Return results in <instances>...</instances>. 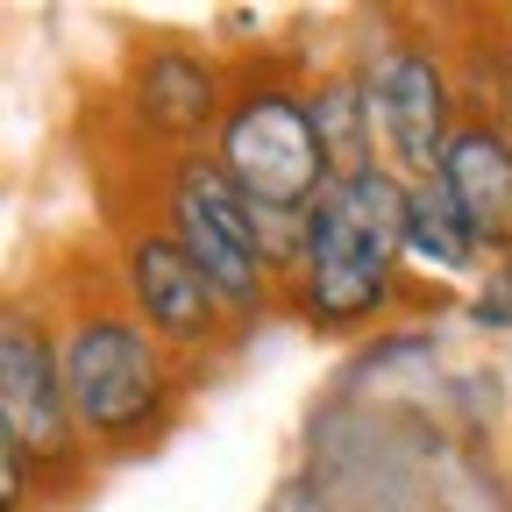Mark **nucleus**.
Listing matches in <instances>:
<instances>
[{"label": "nucleus", "instance_id": "dca6fc26", "mask_svg": "<svg viewBox=\"0 0 512 512\" xmlns=\"http://www.w3.org/2000/svg\"><path fill=\"white\" fill-rule=\"evenodd\" d=\"M505 22H512V15H505ZM505 36H512V29H505Z\"/></svg>", "mask_w": 512, "mask_h": 512}, {"label": "nucleus", "instance_id": "2eb2a0df", "mask_svg": "<svg viewBox=\"0 0 512 512\" xmlns=\"http://www.w3.org/2000/svg\"><path fill=\"white\" fill-rule=\"evenodd\" d=\"M470 320H477V328H491V335L512 328V256L484 271V285H477V299H470Z\"/></svg>", "mask_w": 512, "mask_h": 512}, {"label": "nucleus", "instance_id": "9b49d317", "mask_svg": "<svg viewBox=\"0 0 512 512\" xmlns=\"http://www.w3.org/2000/svg\"><path fill=\"white\" fill-rule=\"evenodd\" d=\"M406 271H434V278H470L484 264V242L470 235V221L456 214V200L441 192V178H413L406 185Z\"/></svg>", "mask_w": 512, "mask_h": 512}, {"label": "nucleus", "instance_id": "1a4fd4ad", "mask_svg": "<svg viewBox=\"0 0 512 512\" xmlns=\"http://www.w3.org/2000/svg\"><path fill=\"white\" fill-rule=\"evenodd\" d=\"M441 192L456 200L484 256H512V121L498 114H463V128L441 150Z\"/></svg>", "mask_w": 512, "mask_h": 512}, {"label": "nucleus", "instance_id": "39448f33", "mask_svg": "<svg viewBox=\"0 0 512 512\" xmlns=\"http://www.w3.org/2000/svg\"><path fill=\"white\" fill-rule=\"evenodd\" d=\"M363 86H370L384 164H392L399 178H434L448 136H456L463 114H470L463 79H456V57H441L434 36L377 29V43L363 57Z\"/></svg>", "mask_w": 512, "mask_h": 512}, {"label": "nucleus", "instance_id": "f257e3e1", "mask_svg": "<svg viewBox=\"0 0 512 512\" xmlns=\"http://www.w3.org/2000/svg\"><path fill=\"white\" fill-rule=\"evenodd\" d=\"M406 185L392 164L335 178L313 200V214L292 228L278 306H292L313 335H363L406 292Z\"/></svg>", "mask_w": 512, "mask_h": 512}, {"label": "nucleus", "instance_id": "ddd939ff", "mask_svg": "<svg viewBox=\"0 0 512 512\" xmlns=\"http://www.w3.org/2000/svg\"><path fill=\"white\" fill-rule=\"evenodd\" d=\"M434 356H441V335H434V328H384L370 349H356V363H349V377H342V399L370 392V384L399 377V370H434Z\"/></svg>", "mask_w": 512, "mask_h": 512}, {"label": "nucleus", "instance_id": "0eeeda50", "mask_svg": "<svg viewBox=\"0 0 512 512\" xmlns=\"http://www.w3.org/2000/svg\"><path fill=\"white\" fill-rule=\"evenodd\" d=\"M228 100H235V79H228V64L207 43H192V36H143L136 50H128L121 107H128V128H136L157 157L214 150Z\"/></svg>", "mask_w": 512, "mask_h": 512}, {"label": "nucleus", "instance_id": "7ed1b4c3", "mask_svg": "<svg viewBox=\"0 0 512 512\" xmlns=\"http://www.w3.org/2000/svg\"><path fill=\"white\" fill-rule=\"evenodd\" d=\"M214 164L235 178V192L256 207V221L271 228L278 242V278H285V249L292 228L313 214V200L335 185L328 171V143L313 128V107L292 79L264 72V79H242L228 114H221V136H214Z\"/></svg>", "mask_w": 512, "mask_h": 512}, {"label": "nucleus", "instance_id": "20e7f679", "mask_svg": "<svg viewBox=\"0 0 512 512\" xmlns=\"http://www.w3.org/2000/svg\"><path fill=\"white\" fill-rule=\"evenodd\" d=\"M157 228L221 285L242 328L278 299V242L235 192V178L214 164V150H185L157 164Z\"/></svg>", "mask_w": 512, "mask_h": 512}, {"label": "nucleus", "instance_id": "f8f14e48", "mask_svg": "<svg viewBox=\"0 0 512 512\" xmlns=\"http://www.w3.org/2000/svg\"><path fill=\"white\" fill-rule=\"evenodd\" d=\"M434 399H441L448 427H463L470 441H484V434L505 420V377H498L491 363H463V370H448V377L434 384Z\"/></svg>", "mask_w": 512, "mask_h": 512}, {"label": "nucleus", "instance_id": "f03ea898", "mask_svg": "<svg viewBox=\"0 0 512 512\" xmlns=\"http://www.w3.org/2000/svg\"><path fill=\"white\" fill-rule=\"evenodd\" d=\"M57 320V356H64V392H72V420L93 456H136L150 448L185 399L178 356L143 328V313L121 299V278L107 271L100 285H64Z\"/></svg>", "mask_w": 512, "mask_h": 512}, {"label": "nucleus", "instance_id": "4468645a", "mask_svg": "<svg viewBox=\"0 0 512 512\" xmlns=\"http://www.w3.org/2000/svg\"><path fill=\"white\" fill-rule=\"evenodd\" d=\"M43 484V470L29 463V448L15 434H0V512H29V491Z\"/></svg>", "mask_w": 512, "mask_h": 512}, {"label": "nucleus", "instance_id": "6e6552de", "mask_svg": "<svg viewBox=\"0 0 512 512\" xmlns=\"http://www.w3.org/2000/svg\"><path fill=\"white\" fill-rule=\"evenodd\" d=\"M114 278H121V299L143 313V328H150L178 363H207V356H221V349L242 335V313L221 299V285L192 264V256H185L157 221H136V228L121 235Z\"/></svg>", "mask_w": 512, "mask_h": 512}, {"label": "nucleus", "instance_id": "423d86ee", "mask_svg": "<svg viewBox=\"0 0 512 512\" xmlns=\"http://www.w3.org/2000/svg\"><path fill=\"white\" fill-rule=\"evenodd\" d=\"M0 434H15L29 448V463L57 484L79 491L93 448L72 420V392H64V356H57V320L43 299H8L0 313Z\"/></svg>", "mask_w": 512, "mask_h": 512}, {"label": "nucleus", "instance_id": "9d476101", "mask_svg": "<svg viewBox=\"0 0 512 512\" xmlns=\"http://www.w3.org/2000/svg\"><path fill=\"white\" fill-rule=\"evenodd\" d=\"M306 107H313L320 143H328V171H335V178H356V171H377V164H384L363 64H328V72L306 86Z\"/></svg>", "mask_w": 512, "mask_h": 512}]
</instances>
